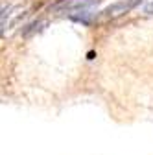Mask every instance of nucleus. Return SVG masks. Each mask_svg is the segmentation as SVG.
Returning a JSON list of instances; mask_svg holds the SVG:
<instances>
[{
	"label": "nucleus",
	"instance_id": "obj_3",
	"mask_svg": "<svg viewBox=\"0 0 153 155\" xmlns=\"http://www.w3.org/2000/svg\"><path fill=\"white\" fill-rule=\"evenodd\" d=\"M24 9H26L24 6H9L8 9L4 8V11H2V33H6V28L11 24L13 18L24 15Z\"/></svg>",
	"mask_w": 153,
	"mask_h": 155
},
{
	"label": "nucleus",
	"instance_id": "obj_2",
	"mask_svg": "<svg viewBox=\"0 0 153 155\" xmlns=\"http://www.w3.org/2000/svg\"><path fill=\"white\" fill-rule=\"evenodd\" d=\"M94 4H98V0H59L52 6V11H81Z\"/></svg>",
	"mask_w": 153,
	"mask_h": 155
},
{
	"label": "nucleus",
	"instance_id": "obj_1",
	"mask_svg": "<svg viewBox=\"0 0 153 155\" xmlns=\"http://www.w3.org/2000/svg\"><path fill=\"white\" fill-rule=\"evenodd\" d=\"M142 0H118L111 6H107L105 9H102L96 15V21L98 22H105V21H112V18H118L125 13H129L131 9H135Z\"/></svg>",
	"mask_w": 153,
	"mask_h": 155
},
{
	"label": "nucleus",
	"instance_id": "obj_5",
	"mask_svg": "<svg viewBox=\"0 0 153 155\" xmlns=\"http://www.w3.org/2000/svg\"><path fill=\"white\" fill-rule=\"evenodd\" d=\"M144 13H148V15H153V2H148V4L144 6Z\"/></svg>",
	"mask_w": 153,
	"mask_h": 155
},
{
	"label": "nucleus",
	"instance_id": "obj_4",
	"mask_svg": "<svg viewBox=\"0 0 153 155\" xmlns=\"http://www.w3.org/2000/svg\"><path fill=\"white\" fill-rule=\"evenodd\" d=\"M44 26H46V21H37V22L30 24V26H28V30H24V31H22V35H24V37H30V35H33L35 31H41Z\"/></svg>",
	"mask_w": 153,
	"mask_h": 155
}]
</instances>
